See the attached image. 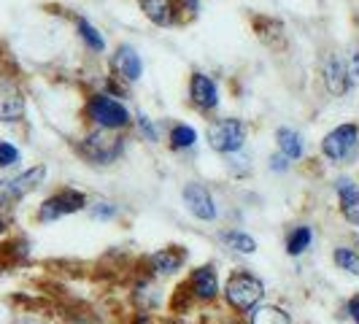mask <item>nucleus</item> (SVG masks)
<instances>
[{"mask_svg":"<svg viewBox=\"0 0 359 324\" xmlns=\"http://www.w3.org/2000/svg\"><path fill=\"white\" fill-rule=\"evenodd\" d=\"M114 130H95L90 133L81 144H79V154L92 165H111L114 160H119L125 141L119 135H111Z\"/></svg>","mask_w":359,"mask_h":324,"instance_id":"obj_1","label":"nucleus"},{"mask_svg":"<svg viewBox=\"0 0 359 324\" xmlns=\"http://www.w3.org/2000/svg\"><path fill=\"white\" fill-rule=\"evenodd\" d=\"M224 297H227V303L238 311H252L262 297H265V287H262V281L252 276V273H235L230 276V281H227V287H224Z\"/></svg>","mask_w":359,"mask_h":324,"instance_id":"obj_2","label":"nucleus"},{"mask_svg":"<svg viewBox=\"0 0 359 324\" xmlns=\"http://www.w3.org/2000/svg\"><path fill=\"white\" fill-rule=\"evenodd\" d=\"M87 116L100 130H122L130 125V111L108 95H92L87 103Z\"/></svg>","mask_w":359,"mask_h":324,"instance_id":"obj_3","label":"nucleus"},{"mask_svg":"<svg viewBox=\"0 0 359 324\" xmlns=\"http://www.w3.org/2000/svg\"><path fill=\"white\" fill-rule=\"evenodd\" d=\"M246 141V125L241 119H214L208 125V144L219 154H235L243 149Z\"/></svg>","mask_w":359,"mask_h":324,"instance_id":"obj_4","label":"nucleus"},{"mask_svg":"<svg viewBox=\"0 0 359 324\" xmlns=\"http://www.w3.org/2000/svg\"><path fill=\"white\" fill-rule=\"evenodd\" d=\"M43 179H46V168H43V165H36V168L19 173L17 179L0 181V208H8V205L19 203L25 195H30L36 187H41Z\"/></svg>","mask_w":359,"mask_h":324,"instance_id":"obj_5","label":"nucleus"},{"mask_svg":"<svg viewBox=\"0 0 359 324\" xmlns=\"http://www.w3.org/2000/svg\"><path fill=\"white\" fill-rule=\"evenodd\" d=\"M359 141V125L354 122H346V125H338L335 130H330L322 141V151L327 160L341 162L346 160L354 149H357Z\"/></svg>","mask_w":359,"mask_h":324,"instance_id":"obj_6","label":"nucleus"},{"mask_svg":"<svg viewBox=\"0 0 359 324\" xmlns=\"http://www.w3.org/2000/svg\"><path fill=\"white\" fill-rule=\"evenodd\" d=\"M84 203H87V198H84L79 189H62V192L52 195L49 200H43V205L38 208V219H41V222H57L60 216L81 211Z\"/></svg>","mask_w":359,"mask_h":324,"instance_id":"obj_7","label":"nucleus"},{"mask_svg":"<svg viewBox=\"0 0 359 324\" xmlns=\"http://www.w3.org/2000/svg\"><path fill=\"white\" fill-rule=\"evenodd\" d=\"M322 79L330 95H346V92L354 87L351 79H348V62H346V57L341 52H332L324 60Z\"/></svg>","mask_w":359,"mask_h":324,"instance_id":"obj_8","label":"nucleus"},{"mask_svg":"<svg viewBox=\"0 0 359 324\" xmlns=\"http://www.w3.org/2000/svg\"><path fill=\"white\" fill-rule=\"evenodd\" d=\"M184 203H187L189 214L203 219V222H214L216 219L214 198H211V192H208L203 184H198V181H192V184L184 187Z\"/></svg>","mask_w":359,"mask_h":324,"instance_id":"obj_9","label":"nucleus"},{"mask_svg":"<svg viewBox=\"0 0 359 324\" xmlns=\"http://www.w3.org/2000/svg\"><path fill=\"white\" fill-rule=\"evenodd\" d=\"M189 97L200 111H214L219 106V90L216 81L205 73H192L189 79Z\"/></svg>","mask_w":359,"mask_h":324,"instance_id":"obj_10","label":"nucleus"},{"mask_svg":"<svg viewBox=\"0 0 359 324\" xmlns=\"http://www.w3.org/2000/svg\"><path fill=\"white\" fill-rule=\"evenodd\" d=\"M25 119V95L19 87L3 81L0 84V122H19Z\"/></svg>","mask_w":359,"mask_h":324,"instance_id":"obj_11","label":"nucleus"},{"mask_svg":"<svg viewBox=\"0 0 359 324\" xmlns=\"http://www.w3.org/2000/svg\"><path fill=\"white\" fill-rule=\"evenodd\" d=\"M138 6L144 11V17L157 27H168L179 17V3L176 0H138Z\"/></svg>","mask_w":359,"mask_h":324,"instance_id":"obj_12","label":"nucleus"},{"mask_svg":"<svg viewBox=\"0 0 359 324\" xmlns=\"http://www.w3.org/2000/svg\"><path fill=\"white\" fill-rule=\"evenodd\" d=\"M114 68H116L119 76L127 79V81H138V79H141V71H144V62H141L138 52H135L130 43H122V46L116 49V54H114Z\"/></svg>","mask_w":359,"mask_h":324,"instance_id":"obj_13","label":"nucleus"},{"mask_svg":"<svg viewBox=\"0 0 359 324\" xmlns=\"http://www.w3.org/2000/svg\"><path fill=\"white\" fill-rule=\"evenodd\" d=\"M335 189H338V195H341L343 219H346L348 224L359 227V187H354L348 179H341L335 184Z\"/></svg>","mask_w":359,"mask_h":324,"instance_id":"obj_14","label":"nucleus"},{"mask_svg":"<svg viewBox=\"0 0 359 324\" xmlns=\"http://www.w3.org/2000/svg\"><path fill=\"white\" fill-rule=\"evenodd\" d=\"M192 292L200 300H214L216 292H219V281H216V270L208 265V268H198L192 273Z\"/></svg>","mask_w":359,"mask_h":324,"instance_id":"obj_15","label":"nucleus"},{"mask_svg":"<svg viewBox=\"0 0 359 324\" xmlns=\"http://www.w3.org/2000/svg\"><path fill=\"white\" fill-rule=\"evenodd\" d=\"M276 138H278V149H281V154L287 160H300L303 157V138H300V133H294L292 127H278Z\"/></svg>","mask_w":359,"mask_h":324,"instance_id":"obj_16","label":"nucleus"},{"mask_svg":"<svg viewBox=\"0 0 359 324\" xmlns=\"http://www.w3.org/2000/svg\"><path fill=\"white\" fill-rule=\"evenodd\" d=\"M76 33H79V38L87 43V49H92V52H103L106 49V38L100 36V30L92 25L90 19L76 17Z\"/></svg>","mask_w":359,"mask_h":324,"instance_id":"obj_17","label":"nucleus"},{"mask_svg":"<svg viewBox=\"0 0 359 324\" xmlns=\"http://www.w3.org/2000/svg\"><path fill=\"white\" fill-rule=\"evenodd\" d=\"M184 262V252L179 249H165V252H157L151 257V268L157 273H176Z\"/></svg>","mask_w":359,"mask_h":324,"instance_id":"obj_18","label":"nucleus"},{"mask_svg":"<svg viewBox=\"0 0 359 324\" xmlns=\"http://www.w3.org/2000/svg\"><path fill=\"white\" fill-rule=\"evenodd\" d=\"M170 149H176V151H181V149H192L195 146V141H198V133H195V127L189 125H176L173 130H170Z\"/></svg>","mask_w":359,"mask_h":324,"instance_id":"obj_19","label":"nucleus"},{"mask_svg":"<svg viewBox=\"0 0 359 324\" xmlns=\"http://www.w3.org/2000/svg\"><path fill=\"white\" fill-rule=\"evenodd\" d=\"M252 324H292V319H289V313H284L281 308L265 306V308H257L252 313Z\"/></svg>","mask_w":359,"mask_h":324,"instance_id":"obj_20","label":"nucleus"},{"mask_svg":"<svg viewBox=\"0 0 359 324\" xmlns=\"http://www.w3.org/2000/svg\"><path fill=\"white\" fill-rule=\"evenodd\" d=\"M222 238H224V243H227L230 249H235V252H241V254H254V252H257V241H254L252 235L241 233V230L224 233Z\"/></svg>","mask_w":359,"mask_h":324,"instance_id":"obj_21","label":"nucleus"},{"mask_svg":"<svg viewBox=\"0 0 359 324\" xmlns=\"http://www.w3.org/2000/svg\"><path fill=\"white\" fill-rule=\"evenodd\" d=\"M311 241H313L311 227H294V233L289 235V241H287V254H292V257L303 254L308 246H311Z\"/></svg>","mask_w":359,"mask_h":324,"instance_id":"obj_22","label":"nucleus"},{"mask_svg":"<svg viewBox=\"0 0 359 324\" xmlns=\"http://www.w3.org/2000/svg\"><path fill=\"white\" fill-rule=\"evenodd\" d=\"M332 257H335V262H338L343 270H348L351 276H359V254L354 252V249H348V246H338Z\"/></svg>","mask_w":359,"mask_h":324,"instance_id":"obj_23","label":"nucleus"},{"mask_svg":"<svg viewBox=\"0 0 359 324\" xmlns=\"http://www.w3.org/2000/svg\"><path fill=\"white\" fill-rule=\"evenodd\" d=\"M19 162V149L8 141H0V168H11Z\"/></svg>","mask_w":359,"mask_h":324,"instance_id":"obj_24","label":"nucleus"},{"mask_svg":"<svg viewBox=\"0 0 359 324\" xmlns=\"http://www.w3.org/2000/svg\"><path fill=\"white\" fill-rule=\"evenodd\" d=\"M346 62H348V79H351V84H357L359 81V49L357 46L348 52Z\"/></svg>","mask_w":359,"mask_h":324,"instance_id":"obj_25","label":"nucleus"},{"mask_svg":"<svg viewBox=\"0 0 359 324\" xmlns=\"http://www.w3.org/2000/svg\"><path fill=\"white\" fill-rule=\"evenodd\" d=\"M138 127H141V133H144L149 141H157V130H154V125L149 122L146 114H138Z\"/></svg>","mask_w":359,"mask_h":324,"instance_id":"obj_26","label":"nucleus"},{"mask_svg":"<svg viewBox=\"0 0 359 324\" xmlns=\"http://www.w3.org/2000/svg\"><path fill=\"white\" fill-rule=\"evenodd\" d=\"M114 214H116V208L111 203H97V208H92V216H97V219H111Z\"/></svg>","mask_w":359,"mask_h":324,"instance_id":"obj_27","label":"nucleus"},{"mask_svg":"<svg viewBox=\"0 0 359 324\" xmlns=\"http://www.w3.org/2000/svg\"><path fill=\"white\" fill-rule=\"evenodd\" d=\"M348 313H351V319L359 324V297H354V300L348 303Z\"/></svg>","mask_w":359,"mask_h":324,"instance_id":"obj_28","label":"nucleus"},{"mask_svg":"<svg viewBox=\"0 0 359 324\" xmlns=\"http://www.w3.org/2000/svg\"><path fill=\"white\" fill-rule=\"evenodd\" d=\"M287 157H276V160H273V168H276V170H287Z\"/></svg>","mask_w":359,"mask_h":324,"instance_id":"obj_29","label":"nucleus"},{"mask_svg":"<svg viewBox=\"0 0 359 324\" xmlns=\"http://www.w3.org/2000/svg\"><path fill=\"white\" fill-rule=\"evenodd\" d=\"M3 230H6V224H3V222H0V233H3Z\"/></svg>","mask_w":359,"mask_h":324,"instance_id":"obj_30","label":"nucleus"},{"mask_svg":"<svg viewBox=\"0 0 359 324\" xmlns=\"http://www.w3.org/2000/svg\"><path fill=\"white\" fill-rule=\"evenodd\" d=\"M22 324H43V322H22Z\"/></svg>","mask_w":359,"mask_h":324,"instance_id":"obj_31","label":"nucleus"}]
</instances>
